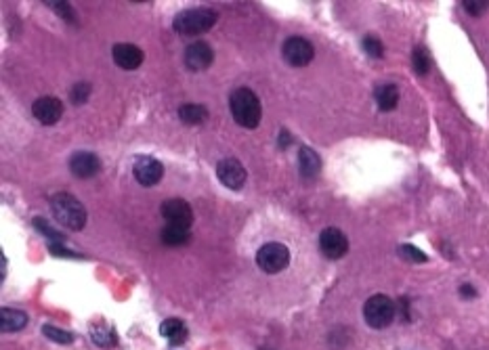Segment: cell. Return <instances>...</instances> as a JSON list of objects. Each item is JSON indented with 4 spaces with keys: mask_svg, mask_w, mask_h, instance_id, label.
I'll list each match as a JSON object with an SVG mask.
<instances>
[{
    "mask_svg": "<svg viewBox=\"0 0 489 350\" xmlns=\"http://www.w3.org/2000/svg\"><path fill=\"white\" fill-rule=\"evenodd\" d=\"M32 113H34V118H36L40 124L53 126V124H57V122L61 120V116H63V103H61L57 97L46 95V97H40V99L34 101Z\"/></svg>",
    "mask_w": 489,
    "mask_h": 350,
    "instance_id": "obj_12",
    "label": "cell"
},
{
    "mask_svg": "<svg viewBox=\"0 0 489 350\" xmlns=\"http://www.w3.org/2000/svg\"><path fill=\"white\" fill-rule=\"evenodd\" d=\"M362 46H364L366 55H370L372 59H382V55H384V44L376 36H366Z\"/></svg>",
    "mask_w": 489,
    "mask_h": 350,
    "instance_id": "obj_26",
    "label": "cell"
},
{
    "mask_svg": "<svg viewBox=\"0 0 489 350\" xmlns=\"http://www.w3.org/2000/svg\"><path fill=\"white\" fill-rule=\"evenodd\" d=\"M91 340H93V344H97L101 348H112L118 342L116 331L107 323H93L91 325Z\"/></svg>",
    "mask_w": 489,
    "mask_h": 350,
    "instance_id": "obj_20",
    "label": "cell"
},
{
    "mask_svg": "<svg viewBox=\"0 0 489 350\" xmlns=\"http://www.w3.org/2000/svg\"><path fill=\"white\" fill-rule=\"evenodd\" d=\"M48 250H51V254H55L57 258H78V254H74L72 250H67L65 246H55V243H48Z\"/></svg>",
    "mask_w": 489,
    "mask_h": 350,
    "instance_id": "obj_30",
    "label": "cell"
},
{
    "mask_svg": "<svg viewBox=\"0 0 489 350\" xmlns=\"http://www.w3.org/2000/svg\"><path fill=\"white\" fill-rule=\"evenodd\" d=\"M162 241H164L166 246H172V248L185 246V243L189 241V231H187V229H179V227L166 225V227L162 229Z\"/></svg>",
    "mask_w": 489,
    "mask_h": 350,
    "instance_id": "obj_22",
    "label": "cell"
},
{
    "mask_svg": "<svg viewBox=\"0 0 489 350\" xmlns=\"http://www.w3.org/2000/svg\"><path fill=\"white\" fill-rule=\"evenodd\" d=\"M411 65L418 76H427L431 72V55L425 46H416L411 53Z\"/></svg>",
    "mask_w": 489,
    "mask_h": 350,
    "instance_id": "obj_21",
    "label": "cell"
},
{
    "mask_svg": "<svg viewBox=\"0 0 489 350\" xmlns=\"http://www.w3.org/2000/svg\"><path fill=\"white\" fill-rule=\"evenodd\" d=\"M34 227H36V229H38V231H40V233L51 241V243H55V246H63V243H65V237H63L59 231H55L51 225H46V221H44V219L36 217V219H34Z\"/></svg>",
    "mask_w": 489,
    "mask_h": 350,
    "instance_id": "obj_23",
    "label": "cell"
},
{
    "mask_svg": "<svg viewBox=\"0 0 489 350\" xmlns=\"http://www.w3.org/2000/svg\"><path fill=\"white\" fill-rule=\"evenodd\" d=\"M42 333H44L48 340L57 342V344H72V340H74L72 333L65 331V329H59V327H55V325H44V327H42Z\"/></svg>",
    "mask_w": 489,
    "mask_h": 350,
    "instance_id": "obj_25",
    "label": "cell"
},
{
    "mask_svg": "<svg viewBox=\"0 0 489 350\" xmlns=\"http://www.w3.org/2000/svg\"><path fill=\"white\" fill-rule=\"evenodd\" d=\"M132 176L136 178L139 185L143 187H154L162 181L164 176V166L160 160L152 156H139L132 164Z\"/></svg>",
    "mask_w": 489,
    "mask_h": 350,
    "instance_id": "obj_7",
    "label": "cell"
},
{
    "mask_svg": "<svg viewBox=\"0 0 489 350\" xmlns=\"http://www.w3.org/2000/svg\"><path fill=\"white\" fill-rule=\"evenodd\" d=\"M51 212L55 221L69 231H82L87 227V208L69 193H55L51 197Z\"/></svg>",
    "mask_w": 489,
    "mask_h": 350,
    "instance_id": "obj_1",
    "label": "cell"
},
{
    "mask_svg": "<svg viewBox=\"0 0 489 350\" xmlns=\"http://www.w3.org/2000/svg\"><path fill=\"white\" fill-rule=\"evenodd\" d=\"M299 170L305 178H315L321 170V158L311 147L299 149Z\"/></svg>",
    "mask_w": 489,
    "mask_h": 350,
    "instance_id": "obj_16",
    "label": "cell"
},
{
    "mask_svg": "<svg viewBox=\"0 0 489 350\" xmlns=\"http://www.w3.org/2000/svg\"><path fill=\"white\" fill-rule=\"evenodd\" d=\"M395 311H397V306H395V302H393L389 296L376 294V296H372V298L366 302V306H364V319H366V323H368L370 327H374V329H384V327H389V325L393 323Z\"/></svg>",
    "mask_w": 489,
    "mask_h": 350,
    "instance_id": "obj_4",
    "label": "cell"
},
{
    "mask_svg": "<svg viewBox=\"0 0 489 350\" xmlns=\"http://www.w3.org/2000/svg\"><path fill=\"white\" fill-rule=\"evenodd\" d=\"M28 325V315L19 308H3L0 311V329L5 333L21 331Z\"/></svg>",
    "mask_w": 489,
    "mask_h": 350,
    "instance_id": "obj_15",
    "label": "cell"
},
{
    "mask_svg": "<svg viewBox=\"0 0 489 350\" xmlns=\"http://www.w3.org/2000/svg\"><path fill=\"white\" fill-rule=\"evenodd\" d=\"M460 296H462V298H474L477 292H474L472 286H462V288H460Z\"/></svg>",
    "mask_w": 489,
    "mask_h": 350,
    "instance_id": "obj_31",
    "label": "cell"
},
{
    "mask_svg": "<svg viewBox=\"0 0 489 350\" xmlns=\"http://www.w3.org/2000/svg\"><path fill=\"white\" fill-rule=\"evenodd\" d=\"M112 57H114L116 65L126 69V72H132V69H136L139 65L143 63V50L139 48L136 44H128V42L114 44Z\"/></svg>",
    "mask_w": 489,
    "mask_h": 350,
    "instance_id": "obj_14",
    "label": "cell"
},
{
    "mask_svg": "<svg viewBox=\"0 0 489 350\" xmlns=\"http://www.w3.org/2000/svg\"><path fill=\"white\" fill-rule=\"evenodd\" d=\"M282 57L286 59V63H290L292 67H305L313 61L315 57V48L307 38L301 36H290L284 46H282Z\"/></svg>",
    "mask_w": 489,
    "mask_h": 350,
    "instance_id": "obj_6",
    "label": "cell"
},
{
    "mask_svg": "<svg viewBox=\"0 0 489 350\" xmlns=\"http://www.w3.org/2000/svg\"><path fill=\"white\" fill-rule=\"evenodd\" d=\"M160 333H162L170 344H183V342L187 340V335H189L185 323H183L181 319H175V317L166 319V321L160 325Z\"/></svg>",
    "mask_w": 489,
    "mask_h": 350,
    "instance_id": "obj_19",
    "label": "cell"
},
{
    "mask_svg": "<svg viewBox=\"0 0 489 350\" xmlns=\"http://www.w3.org/2000/svg\"><path fill=\"white\" fill-rule=\"evenodd\" d=\"M160 212H162L164 221L170 227H179V229H187L189 231V227L193 225V210H191V205L185 199L175 197V199L164 201L162 208H160Z\"/></svg>",
    "mask_w": 489,
    "mask_h": 350,
    "instance_id": "obj_8",
    "label": "cell"
},
{
    "mask_svg": "<svg viewBox=\"0 0 489 350\" xmlns=\"http://www.w3.org/2000/svg\"><path fill=\"white\" fill-rule=\"evenodd\" d=\"M0 270H3V273H0V277L5 279V273H7V258H5V254L0 256Z\"/></svg>",
    "mask_w": 489,
    "mask_h": 350,
    "instance_id": "obj_32",
    "label": "cell"
},
{
    "mask_svg": "<svg viewBox=\"0 0 489 350\" xmlns=\"http://www.w3.org/2000/svg\"><path fill=\"white\" fill-rule=\"evenodd\" d=\"M179 120L187 126H199L208 120V109L199 103H185L179 107Z\"/></svg>",
    "mask_w": 489,
    "mask_h": 350,
    "instance_id": "obj_18",
    "label": "cell"
},
{
    "mask_svg": "<svg viewBox=\"0 0 489 350\" xmlns=\"http://www.w3.org/2000/svg\"><path fill=\"white\" fill-rule=\"evenodd\" d=\"M183 59H185L187 69H191V72H204V69H208V67L213 65V61H215V50H213V46L208 44V42L195 40V42H191V44L185 48Z\"/></svg>",
    "mask_w": 489,
    "mask_h": 350,
    "instance_id": "obj_9",
    "label": "cell"
},
{
    "mask_svg": "<svg viewBox=\"0 0 489 350\" xmlns=\"http://www.w3.org/2000/svg\"><path fill=\"white\" fill-rule=\"evenodd\" d=\"M319 250L326 258L338 260L348 252V239L340 229L328 227L319 233Z\"/></svg>",
    "mask_w": 489,
    "mask_h": 350,
    "instance_id": "obj_11",
    "label": "cell"
},
{
    "mask_svg": "<svg viewBox=\"0 0 489 350\" xmlns=\"http://www.w3.org/2000/svg\"><path fill=\"white\" fill-rule=\"evenodd\" d=\"M464 11L472 17H481L487 9H489V3L487 0H464Z\"/></svg>",
    "mask_w": 489,
    "mask_h": 350,
    "instance_id": "obj_29",
    "label": "cell"
},
{
    "mask_svg": "<svg viewBox=\"0 0 489 350\" xmlns=\"http://www.w3.org/2000/svg\"><path fill=\"white\" fill-rule=\"evenodd\" d=\"M397 254H399L403 260H407V262H418V264L429 260V256H427L423 250H418V248H414V246H409V243L399 246V248H397Z\"/></svg>",
    "mask_w": 489,
    "mask_h": 350,
    "instance_id": "obj_24",
    "label": "cell"
},
{
    "mask_svg": "<svg viewBox=\"0 0 489 350\" xmlns=\"http://www.w3.org/2000/svg\"><path fill=\"white\" fill-rule=\"evenodd\" d=\"M215 24H217V13L213 9H187L175 17L172 28L181 36H199L208 30H213Z\"/></svg>",
    "mask_w": 489,
    "mask_h": 350,
    "instance_id": "obj_3",
    "label": "cell"
},
{
    "mask_svg": "<svg viewBox=\"0 0 489 350\" xmlns=\"http://www.w3.org/2000/svg\"><path fill=\"white\" fill-rule=\"evenodd\" d=\"M374 99L380 111H393L399 103V86L397 84H380L374 91Z\"/></svg>",
    "mask_w": 489,
    "mask_h": 350,
    "instance_id": "obj_17",
    "label": "cell"
},
{
    "mask_svg": "<svg viewBox=\"0 0 489 350\" xmlns=\"http://www.w3.org/2000/svg\"><path fill=\"white\" fill-rule=\"evenodd\" d=\"M91 97V84L89 82H78L74 84L72 93H69V99H72L74 105H85Z\"/></svg>",
    "mask_w": 489,
    "mask_h": 350,
    "instance_id": "obj_27",
    "label": "cell"
},
{
    "mask_svg": "<svg viewBox=\"0 0 489 350\" xmlns=\"http://www.w3.org/2000/svg\"><path fill=\"white\" fill-rule=\"evenodd\" d=\"M48 7H51L59 17H63V21L76 24V11L72 9V5H67V3H48Z\"/></svg>",
    "mask_w": 489,
    "mask_h": 350,
    "instance_id": "obj_28",
    "label": "cell"
},
{
    "mask_svg": "<svg viewBox=\"0 0 489 350\" xmlns=\"http://www.w3.org/2000/svg\"><path fill=\"white\" fill-rule=\"evenodd\" d=\"M229 109H231V116L233 120L242 126V128H256L260 124V118H263V105H260V99L254 95V91L246 89V86H240L231 93L229 97Z\"/></svg>",
    "mask_w": 489,
    "mask_h": 350,
    "instance_id": "obj_2",
    "label": "cell"
},
{
    "mask_svg": "<svg viewBox=\"0 0 489 350\" xmlns=\"http://www.w3.org/2000/svg\"><path fill=\"white\" fill-rule=\"evenodd\" d=\"M69 170L78 178H91L101 170V160L93 151H76L69 158Z\"/></svg>",
    "mask_w": 489,
    "mask_h": 350,
    "instance_id": "obj_13",
    "label": "cell"
},
{
    "mask_svg": "<svg viewBox=\"0 0 489 350\" xmlns=\"http://www.w3.org/2000/svg\"><path fill=\"white\" fill-rule=\"evenodd\" d=\"M217 176H219V181H221L227 189H231V191H240V189L246 185V178H248L246 168H244L242 162L235 160V158H225V160H221V162L217 164Z\"/></svg>",
    "mask_w": 489,
    "mask_h": 350,
    "instance_id": "obj_10",
    "label": "cell"
},
{
    "mask_svg": "<svg viewBox=\"0 0 489 350\" xmlns=\"http://www.w3.org/2000/svg\"><path fill=\"white\" fill-rule=\"evenodd\" d=\"M256 264L260 270L275 275V273H282L288 264H290V250L284 243H265L258 252H256Z\"/></svg>",
    "mask_w": 489,
    "mask_h": 350,
    "instance_id": "obj_5",
    "label": "cell"
}]
</instances>
